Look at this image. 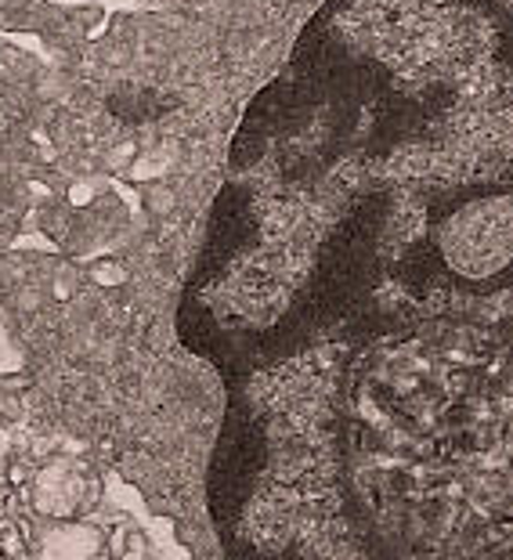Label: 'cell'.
<instances>
[{"instance_id": "obj_1", "label": "cell", "mask_w": 513, "mask_h": 560, "mask_svg": "<svg viewBox=\"0 0 513 560\" xmlns=\"http://www.w3.org/2000/svg\"><path fill=\"white\" fill-rule=\"evenodd\" d=\"M224 560H513V257L224 376Z\"/></svg>"}, {"instance_id": "obj_2", "label": "cell", "mask_w": 513, "mask_h": 560, "mask_svg": "<svg viewBox=\"0 0 513 560\" xmlns=\"http://www.w3.org/2000/svg\"><path fill=\"white\" fill-rule=\"evenodd\" d=\"M485 196H513V8L326 0L238 120L210 207L238 332Z\"/></svg>"}, {"instance_id": "obj_3", "label": "cell", "mask_w": 513, "mask_h": 560, "mask_svg": "<svg viewBox=\"0 0 513 560\" xmlns=\"http://www.w3.org/2000/svg\"><path fill=\"white\" fill-rule=\"evenodd\" d=\"M98 499V481L91 478L88 467L69 459H51L30 478V506L40 517L51 521H73Z\"/></svg>"}]
</instances>
